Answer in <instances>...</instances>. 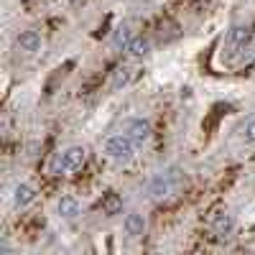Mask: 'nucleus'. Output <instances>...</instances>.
<instances>
[{"label": "nucleus", "instance_id": "obj_8", "mask_svg": "<svg viewBox=\"0 0 255 255\" xmlns=\"http://www.w3.org/2000/svg\"><path fill=\"white\" fill-rule=\"evenodd\" d=\"M15 46H18V51H23L28 56L41 54V51H44V36H41L38 31H33V28L20 31L18 38H15Z\"/></svg>", "mask_w": 255, "mask_h": 255}, {"label": "nucleus", "instance_id": "obj_9", "mask_svg": "<svg viewBox=\"0 0 255 255\" xmlns=\"http://www.w3.org/2000/svg\"><path fill=\"white\" fill-rule=\"evenodd\" d=\"M145 227H148V220L145 215H140V212H128L125 220H123V232L130 240H138L145 235Z\"/></svg>", "mask_w": 255, "mask_h": 255}, {"label": "nucleus", "instance_id": "obj_1", "mask_svg": "<svg viewBox=\"0 0 255 255\" xmlns=\"http://www.w3.org/2000/svg\"><path fill=\"white\" fill-rule=\"evenodd\" d=\"M186 184V176L179 166H168V168H161V171H156L151 176V181H148V194H151L156 202H166L176 197L179 191L184 189Z\"/></svg>", "mask_w": 255, "mask_h": 255}, {"label": "nucleus", "instance_id": "obj_7", "mask_svg": "<svg viewBox=\"0 0 255 255\" xmlns=\"http://www.w3.org/2000/svg\"><path fill=\"white\" fill-rule=\"evenodd\" d=\"M56 215H59V220H64V222L79 220V217H82V202H79L77 197H72V194H61V197L56 199Z\"/></svg>", "mask_w": 255, "mask_h": 255}, {"label": "nucleus", "instance_id": "obj_2", "mask_svg": "<svg viewBox=\"0 0 255 255\" xmlns=\"http://www.w3.org/2000/svg\"><path fill=\"white\" fill-rule=\"evenodd\" d=\"M102 151H105V156H108L113 163H118V166H128L133 158H135V153H138V143L128 135V133H113V135H108L105 138V145H102Z\"/></svg>", "mask_w": 255, "mask_h": 255}, {"label": "nucleus", "instance_id": "obj_6", "mask_svg": "<svg viewBox=\"0 0 255 255\" xmlns=\"http://www.w3.org/2000/svg\"><path fill=\"white\" fill-rule=\"evenodd\" d=\"M250 41V28L248 26H232L230 31H227V38H225V51L230 54V56H235V54H240L243 49H245V44Z\"/></svg>", "mask_w": 255, "mask_h": 255}, {"label": "nucleus", "instance_id": "obj_12", "mask_svg": "<svg viewBox=\"0 0 255 255\" xmlns=\"http://www.w3.org/2000/svg\"><path fill=\"white\" fill-rule=\"evenodd\" d=\"M151 51H153V41L148 36H135L130 41V46L125 49V54L133 59H145V56H151Z\"/></svg>", "mask_w": 255, "mask_h": 255}, {"label": "nucleus", "instance_id": "obj_14", "mask_svg": "<svg viewBox=\"0 0 255 255\" xmlns=\"http://www.w3.org/2000/svg\"><path fill=\"white\" fill-rule=\"evenodd\" d=\"M240 140H243L245 145H255V118H250V120L243 123V128H240Z\"/></svg>", "mask_w": 255, "mask_h": 255}, {"label": "nucleus", "instance_id": "obj_11", "mask_svg": "<svg viewBox=\"0 0 255 255\" xmlns=\"http://www.w3.org/2000/svg\"><path fill=\"white\" fill-rule=\"evenodd\" d=\"M209 225H212V230H215V235H220V238H227V235L235 232V217H232L227 209L225 212H215Z\"/></svg>", "mask_w": 255, "mask_h": 255}, {"label": "nucleus", "instance_id": "obj_5", "mask_svg": "<svg viewBox=\"0 0 255 255\" xmlns=\"http://www.w3.org/2000/svg\"><path fill=\"white\" fill-rule=\"evenodd\" d=\"M13 207L18 209V212H23V209H28V207H33L36 204V199H38V189L31 184V181H18L15 186H13Z\"/></svg>", "mask_w": 255, "mask_h": 255}, {"label": "nucleus", "instance_id": "obj_3", "mask_svg": "<svg viewBox=\"0 0 255 255\" xmlns=\"http://www.w3.org/2000/svg\"><path fill=\"white\" fill-rule=\"evenodd\" d=\"M87 148L84 145H67L64 151L56 153L54 158V174L59 176H69V174H77L84 168V163H87Z\"/></svg>", "mask_w": 255, "mask_h": 255}, {"label": "nucleus", "instance_id": "obj_10", "mask_svg": "<svg viewBox=\"0 0 255 255\" xmlns=\"http://www.w3.org/2000/svg\"><path fill=\"white\" fill-rule=\"evenodd\" d=\"M133 79H135V67H133V64H120V67L110 74V90H113V92H120V90H125Z\"/></svg>", "mask_w": 255, "mask_h": 255}, {"label": "nucleus", "instance_id": "obj_4", "mask_svg": "<svg viewBox=\"0 0 255 255\" xmlns=\"http://www.w3.org/2000/svg\"><path fill=\"white\" fill-rule=\"evenodd\" d=\"M123 133H128V135L138 143V148H140V145H145V143H151V138H153V125H151V120L143 118V115H130V118L123 120Z\"/></svg>", "mask_w": 255, "mask_h": 255}, {"label": "nucleus", "instance_id": "obj_13", "mask_svg": "<svg viewBox=\"0 0 255 255\" xmlns=\"http://www.w3.org/2000/svg\"><path fill=\"white\" fill-rule=\"evenodd\" d=\"M133 38H135L133 28L128 26V23H123V26H118V28L113 31L110 44H113V49H118V51H125L128 46H130V41H133Z\"/></svg>", "mask_w": 255, "mask_h": 255}]
</instances>
